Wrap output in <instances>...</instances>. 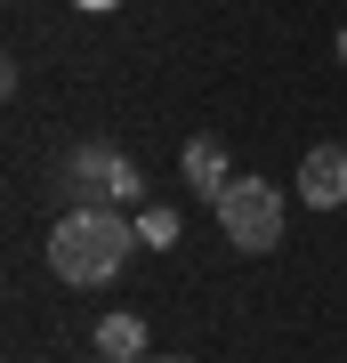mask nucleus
I'll list each match as a JSON object with an SVG mask.
<instances>
[{
    "mask_svg": "<svg viewBox=\"0 0 347 363\" xmlns=\"http://www.w3.org/2000/svg\"><path fill=\"white\" fill-rule=\"evenodd\" d=\"M339 57H347V25H339Z\"/></svg>",
    "mask_w": 347,
    "mask_h": 363,
    "instance_id": "10",
    "label": "nucleus"
},
{
    "mask_svg": "<svg viewBox=\"0 0 347 363\" xmlns=\"http://www.w3.org/2000/svg\"><path fill=\"white\" fill-rule=\"evenodd\" d=\"M97 355L145 363V355H154V347H145V315H105V323H97Z\"/></svg>",
    "mask_w": 347,
    "mask_h": 363,
    "instance_id": "6",
    "label": "nucleus"
},
{
    "mask_svg": "<svg viewBox=\"0 0 347 363\" xmlns=\"http://www.w3.org/2000/svg\"><path fill=\"white\" fill-rule=\"evenodd\" d=\"M129 242H138V226L121 218V210H65V218L49 226V274L73 291H97L114 283V274L129 267Z\"/></svg>",
    "mask_w": 347,
    "mask_h": 363,
    "instance_id": "1",
    "label": "nucleus"
},
{
    "mask_svg": "<svg viewBox=\"0 0 347 363\" xmlns=\"http://www.w3.org/2000/svg\"><path fill=\"white\" fill-rule=\"evenodd\" d=\"M145 363H186V355H145Z\"/></svg>",
    "mask_w": 347,
    "mask_h": 363,
    "instance_id": "8",
    "label": "nucleus"
},
{
    "mask_svg": "<svg viewBox=\"0 0 347 363\" xmlns=\"http://www.w3.org/2000/svg\"><path fill=\"white\" fill-rule=\"evenodd\" d=\"M138 242H178V210H145V218H138Z\"/></svg>",
    "mask_w": 347,
    "mask_h": 363,
    "instance_id": "7",
    "label": "nucleus"
},
{
    "mask_svg": "<svg viewBox=\"0 0 347 363\" xmlns=\"http://www.w3.org/2000/svg\"><path fill=\"white\" fill-rule=\"evenodd\" d=\"M81 9H114V0H81Z\"/></svg>",
    "mask_w": 347,
    "mask_h": 363,
    "instance_id": "9",
    "label": "nucleus"
},
{
    "mask_svg": "<svg viewBox=\"0 0 347 363\" xmlns=\"http://www.w3.org/2000/svg\"><path fill=\"white\" fill-rule=\"evenodd\" d=\"M65 186H73L81 210H121L129 194H138V162L114 154V145H81V154L65 162Z\"/></svg>",
    "mask_w": 347,
    "mask_h": 363,
    "instance_id": "3",
    "label": "nucleus"
},
{
    "mask_svg": "<svg viewBox=\"0 0 347 363\" xmlns=\"http://www.w3.org/2000/svg\"><path fill=\"white\" fill-rule=\"evenodd\" d=\"M89 363H114V355H89Z\"/></svg>",
    "mask_w": 347,
    "mask_h": 363,
    "instance_id": "11",
    "label": "nucleus"
},
{
    "mask_svg": "<svg viewBox=\"0 0 347 363\" xmlns=\"http://www.w3.org/2000/svg\"><path fill=\"white\" fill-rule=\"evenodd\" d=\"M299 202L307 210H339L347 202V145H307L299 154Z\"/></svg>",
    "mask_w": 347,
    "mask_h": 363,
    "instance_id": "4",
    "label": "nucleus"
},
{
    "mask_svg": "<svg viewBox=\"0 0 347 363\" xmlns=\"http://www.w3.org/2000/svg\"><path fill=\"white\" fill-rule=\"evenodd\" d=\"M178 169H186V186H194V194H210V202L234 186V169H226V145H219V138H194L186 154H178Z\"/></svg>",
    "mask_w": 347,
    "mask_h": 363,
    "instance_id": "5",
    "label": "nucleus"
},
{
    "mask_svg": "<svg viewBox=\"0 0 347 363\" xmlns=\"http://www.w3.org/2000/svg\"><path fill=\"white\" fill-rule=\"evenodd\" d=\"M210 210H219V234L243 250V259H258V250L283 242V194H275L267 178H250V169H243V178H234Z\"/></svg>",
    "mask_w": 347,
    "mask_h": 363,
    "instance_id": "2",
    "label": "nucleus"
}]
</instances>
